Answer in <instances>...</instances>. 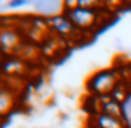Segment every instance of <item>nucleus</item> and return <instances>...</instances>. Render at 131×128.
I'll list each match as a JSON object with an SVG mask.
<instances>
[{
    "instance_id": "nucleus-1",
    "label": "nucleus",
    "mask_w": 131,
    "mask_h": 128,
    "mask_svg": "<svg viewBox=\"0 0 131 128\" xmlns=\"http://www.w3.org/2000/svg\"><path fill=\"white\" fill-rule=\"evenodd\" d=\"M117 83H118V80H117L114 71L104 69V71H99L94 75H92L88 79L86 87L89 89L90 93H94L97 97H100L110 94Z\"/></svg>"
},
{
    "instance_id": "nucleus-2",
    "label": "nucleus",
    "mask_w": 131,
    "mask_h": 128,
    "mask_svg": "<svg viewBox=\"0 0 131 128\" xmlns=\"http://www.w3.org/2000/svg\"><path fill=\"white\" fill-rule=\"evenodd\" d=\"M63 14L73 23L78 30H89L97 23V10L96 9H83L78 6L69 10H63Z\"/></svg>"
},
{
    "instance_id": "nucleus-3",
    "label": "nucleus",
    "mask_w": 131,
    "mask_h": 128,
    "mask_svg": "<svg viewBox=\"0 0 131 128\" xmlns=\"http://www.w3.org/2000/svg\"><path fill=\"white\" fill-rule=\"evenodd\" d=\"M47 24H48V27L52 31L57 32L58 35H61V37H63V38L73 37L78 32V28L73 26V23H72L63 13L47 18Z\"/></svg>"
},
{
    "instance_id": "nucleus-4",
    "label": "nucleus",
    "mask_w": 131,
    "mask_h": 128,
    "mask_svg": "<svg viewBox=\"0 0 131 128\" xmlns=\"http://www.w3.org/2000/svg\"><path fill=\"white\" fill-rule=\"evenodd\" d=\"M94 124L97 128H125L124 118H118V117H113L103 113L94 117Z\"/></svg>"
},
{
    "instance_id": "nucleus-5",
    "label": "nucleus",
    "mask_w": 131,
    "mask_h": 128,
    "mask_svg": "<svg viewBox=\"0 0 131 128\" xmlns=\"http://www.w3.org/2000/svg\"><path fill=\"white\" fill-rule=\"evenodd\" d=\"M0 41H2V48H3L4 52H12L14 48H18L20 46V37L17 35V32L12 31V30H3V32H2V38H0Z\"/></svg>"
},
{
    "instance_id": "nucleus-6",
    "label": "nucleus",
    "mask_w": 131,
    "mask_h": 128,
    "mask_svg": "<svg viewBox=\"0 0 131 128\" xmlns=\"http://www.w3.org/2000/svg\"><path fill=\"white\" fill-rule=\"evenodd\" d=\"M24 4H27L26 0H12V2L7 3V7H10V9H17V7H23Z\"/></svg>"
}]
</instances>
